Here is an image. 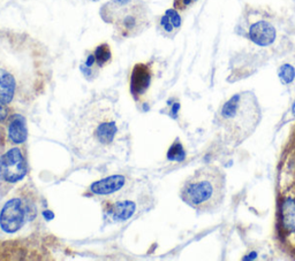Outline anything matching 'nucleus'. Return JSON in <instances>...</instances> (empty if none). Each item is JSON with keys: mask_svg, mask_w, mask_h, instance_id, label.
Listing matches in <instances>:
<instances>
[{"mask_svg": "<svg viewBox=\"0 0 295 261\" xmlns=\"http://www.w3.org/2000/svg\"><path fill=\"white\" fill-rule=\"evenodd\" d=\"M186 157L185 149L180 143H174L169 149L168 158L172 161H182Z\"/></svg>", "mask_w": 295, "mask_h": 261, "instance_id": "obj_18", "label": "nucleus"}, {"mask_svg": "<svg viewBox=\"0 0 295 261\" xmlns=\"http://www.w3.org/2000/svg\"><path fill=\"white\" fill-rule=\"evenodd\" d=\"M281 222L290 232H295V200L286 199L281 205Z\"/></svg>", "mask_w": 295, "mask_h": 261, "instance_id": "obj_14", "label": "nucleus"}, {"mask_svg": "<svg viewBox=\"0 0 295 261\" xmlns=\"http://www.w3.org/2000/svg\"><path fill=\"white\" fill-rule=\"evenodd\" d=\"M38 193L30 184L20 187L0 208V231L8 236L21 234L37 219Z\"/></svg>", "mask_w": 295, "mask_h": 261, "instance_id": "obj_5", "label": "nucleus"}, {"mask_svg": "<svg viewBox=\"0 0 295 261\" xmlns=\"http://www.w3.org/2000/svg\"><path fill=\"white\" fill-rule=\"evenodd\" d=\"M197 0H174L173 7H174L176 11H185V9H187L189 6H191Z\"/></svg>", "mask_w": 295, "mask_h": 261, "instance_id": "obj_19", "label": "nucleus"}, {"mask_svg": "<svg viewBox=\"0 0 295 261\" xmlns=\"http://www.w3.org/2000/svg\"><path fill=\"white\" fill-rule=\"evenodd\" d=\"M131 1H133V0H110V1L106 2V4L102 7V11H101L102 18L104 19L105 22H107L108 23L111 17L118 11V9L125 7V6L130 4Z\"/></svg>", "mask_w": 295, "mask_h": 261, "instance_id": "obj_16", "label": "nucleus"}, {"mask_svg": "<svg viewBox=\"0 0 295 261\" xmlns=\"http://www.w3.org/2000/svg\"><path fill=\"white\" fill-rule=\"evenodd\" d=\"M150 200L147 184L134 180L120 192L102 199L103 218L107 224H124L142 212L143 208H148Z\"/></svg>", "mask_w": 295, "mask_h": 261, "instance_id": "obj_6", "label": "nucleus"}, {"mask_svg": "<svg viewBox=\"0 0 295 261\" xmlns=\"http://www.w3.org/2000/svg\"><path fill=\"white\" fill-rule=\"evenodd\" d=\"M293 114L295 115V103H294V105H293Z\"/></svg>", "mask_w": 295, "mask_h": 261, "instance_id": "obj_21", "label": "nucleus"}, {"mask_svg": "<svg viewBox=\"0 0 295 261\" xmlns=\"http://www.w3.org/2000/svg\"><path fill=\"white\" fill-rule=\"evenodd\" d=\"M181 27V17L175 8H169L159 19V28L163 34L172 36Z\"/></svg>", "mask_w": 295, "mask_h": 261, "instance_id": "obj_13", "label": "nucleus"}, {"mask_svg": "<svg viewBox=\"0 0 295 261\" xmlns=\"http://www.w3.org/2000/svg\"><path fill=\"white\" fill-rule=\"evenodd\" d=\"M278 76L280 78V81L283 82L284 84H290L294 81L295 78V69L293 66L288 65V63H285L279 68L278 71Z\"/></svg>", "mask_w": 295, "mask_h": 261, "instance_id": "obj_17", "label": "nucleus"}, {"mask_svg": "<svg viewBox=\"0 0 295 261\" xmlns=\"http://www.w3.org/2000/svg\"><path fill=\"white\" fill-rule=\"evenodd\" d=\"M133 181V178L125 174L111 175V176H107L92 183L86 190L85 196L98 197V198L104 199L106 197L113 196L115 193L120 192L121 190L129 186Z\"/></svg>", "mask_w": 295, "mask_h": 261, "instance_id": "obj_9", "label": "nucleus"}, {"mask_svg": "<svg viewBox=\"0 0 295 261\" xmlns=\"http://www.w3.org/2000/svg\"><path fill=\"white\" fill-rule=\"evenodd\" d=\"M94 56L96 60V65L98 68H103L104 66L108 65L112 60V52L110 45L107 43L99 44L94 51Z\"/></svg>", "mask_w": 295, "mask_h": 261, "instance_id": "obj_15", "label": "nucleus"}, {"mask_svg": "<svg viewBox=\"0 0 295 261\" xmlns=\"http://www.w3.org/2000/svg\"><path fill=\"white\" fill-rule=\"evenodd\" d=\"M27 125L24 117L20 114L9 116L7 123V138L14 145L23 144L27 139Z\"/></svg>", "mask_w": 295, "mask_h": 261, "instance_id": "obj_12", "label": "nucleus"}, {"mask_svg": "<svg viewBox=\"0 0 295 261\" xmlns=\"http://www.w3.org/2000/svg\"><path fill=\"white\" fill-rule=\"evenodd\" d=\"M108 23L114 25L119 36L131 38L139 36L149 27L148 7L141 0H133L130 4L118 9Z\"/></svg>", "mask_w": 295, "mask_h": 261, "instance_id": "obj_7", "label": "nucleus"}, {"mask_svg": "<svg viewBox=\"0 0 295 261\" xmlns=\"http://www.w3.org/2000/svg\"><path fill=\"white\" fill-rule=\"evenodd\" d=\"M225 195V175L214 166L197 169L185 181L180 189L182 202L201 213L217 211L223 205Z\"/></svg>", "mask_w": 295, "mask_h": 261, "instance_id": "obj_4", "label": "nucleus"}, {"mask_svg": "<svg viewBox=\"0 0 295 261\" xmlns=\"http://www.w3.org/2000/svg\"><path fill=\"white\" fill-rule=\"evenodd\" d=\"M28 167L23 151L19 145L12 146L0 157V183L14 186L23 180Z\"/></svg>", "mask_w": 295, "mask_h": 261, "instance_id": "obj_8", "label": "nucleus"}, {"mask_svg": "<svg viewBox=\"0 0 295 261\" xmlns=\"http://www.w3.org/2000/svg\"><path fill=\"white\" fill-rule=\"evenodd\" d=\"M8 117V111L6 108V104L2 100H0V122L6 121Z\"/></svg>", "mask_w": 295, "mask_h": 261, "instance_id": "obj_20", "label": "nucleus"}, {"mask_svg": "<svg viewBox=\"0 0 295 261\" xmlns=\"http://www.w3.org/2000/svg\"><path fill=\"white\" fill-rule=\"evenodd\" d=\"M68 146L84 161L125 159L129 153L130 133L114 101L103 98L84 105L70 123Z\"/></svg>", "mask_w": 295, "mask_h": 261, "instance_id": "obj_1", "label": "nucleus"}, {"mask_svg": "<svg viewBox=\"0 0 295 261\" xmlns=\"http://www.w3.org/2000/svg\"><path fill=\"white\" fill-rule=\"evenodd\" d=\"M50 72L43 45L24 35L0 34V100L33 103L45 90Z\"/></svg>", "mask_w": 295, "mask_h": 261, "instance_id": "obj_2", "label": "nucleus"}, {"mask_svg": "<svg viewBox=\"0 0 295 261\" xmlns=\"http://www.w3.org/2000/svg\"><path fill=\"white\" fill-rule=\"evenodd\" d=\"M152 82V68L149 63L134 65L130 74V93L135 100H141Z\"/></svg>", "mask_w": 295, "mask_h": 261, "instance_id": "obj_10", "label": "nucleus"}, {"mask_svg": "<svg viewBox=\"0 0 295 261\" xmlns=\"http://www.w3.org/2000/svg\"><path fill=\"white\" fill-rule=\"evenodd\" d=\"M250 39L258 46H269L275 39V29L274 25L265 21L256 22L249 29Z\"/></svg>", "mask_w": 295, "mask_h": 261, "instance_id": "obj_11", "label": "nucleus"}, {"mask_svg": "<svg viewBox=\"0 0 295 261\" xmlns=\"http://www.w3.org/2000/svg\"><path fill=\"white\" fill-rule=\"evenodd\" d=\"M261 106L253 92H241L227 100L217 114V125L229 145L239 146L261 122Z\"/></svg>", "mask_w": 295, "mask_h": 261, "instance_id": "obj_3", "label": "nucleus"}]
</instances>
